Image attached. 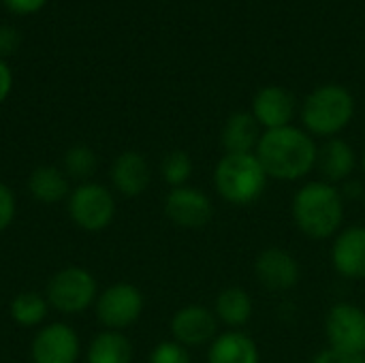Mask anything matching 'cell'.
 <instances>
[{
    "mask_svg": "<svg viewBox=\"0 0 365 363\" xmlns=\"http://www.w3.org/2000/svg\"><path fill=\"white\" fill-rule=\"evenodd\" d=\"M255 154L269 180L302 182L317 169L319 145L308 131L291 124L263 131Z\"/></svg>",
    "mask_w": 365,
    "mask_h": 363,
    "instance_id": "6da1fadb",
    "label": "cell"
},
{
    "mask_svg": "<svg viewBox=\"0 0 365 363\" xmlns=\"http://www.w3.org/2000/svg\"><path fill=\"white\" fill-rule=\"evenodd\" d=\"M291 216L304 237L312 242H327L344 227L346 201L340 186L325 180H310L295 190Z\"/></svg>",
    "mask_w": 365,
    "mask_h": 363,
    "instance_id": "7a4b0ae2",
    "label": "cell"
},
{
    "mask_svg": "<svg viewBox=\"0 0 365 363\" xmlns=\"http://www.w3.org/2000/svg\"><path fill=\"white\" fill-rule=\"evenodd\" d=\"M267 173L257 154H222L214 167L212 184L216 195L237 208L257 203L267 190Z\"/></svg>",
    "mask_w": 365,
    "mask_h": 363,
    "instance_id": "3957f363",
    "label": "cell"
},
{
    "mask_svg": "<svg viewBox=\"0 0 365 363\" xmlns=\"http://www.w3.org/2000/svg\"><path fill=\"white\" fill-rule=\"evenodd\" d=\"M355 116L353 94L338 83H325L312 90L302 105L304 131L312 137L331 139L338 137Z\"/></svg>",
    "mask_w": 365,
    "mask_h": 363,
    "instance_id": "277c9868",
    "label": "cell"
},
{
    "mask_svg": "<svg viewBox=\"0 0 365 363\" xmlns=\"http://www.w3.org/2000/svg\"><path fill=\"white\" fill-rule=\"evenodd\" d=\"M98 293V282L92 276V272L79 265L58 270L49 278L45 289L49 308L66 317H75L86 312L88 308H94Z\"/></svg>",
    "mask_w": 365,
    "mask_h": 363,
    "instance_id": "5b68a950",
    "label": "cell"
},
{
    "mask_svg": "<svg viewBox=\"0 0 365 363\" xmlns=\"http://www.w3.org/2000/svg\"><path fill=\"white\" fill-rule=\"evenodd\" d=\"M115 197L113 193L98 182H79L68 199L66 212L73 225L86 233H101L105 231L115 218Z\"/></svg>",
    "mask_w": 365,
    "mask_h": 363,
    "instance_id": "8992f818",
    "label": "cell"
},
{
    "mask_svg": "<svg viewBox=\"0 0 365 363\" xmlns=\"http://www.w3.org/2000/svg\"><path fill=\"white\" fill-rule=\"evenodd\" d=\"M143 308L145 300L139 287L130 282H113L98 293L94 315L105 329L124 332L141 319Z\"/></svg>",
    "mask_w": 365,
    "mask_h": 363,
    "instance_id": "52a82bcc",
    "label": "cell"
},
{
    "mask_svg": "<svg viewBox=\"0 0 365 363\" xmlns=\"http://www.w3.org/2000/svg\"><path fill=\"white\" fill-rule=\"evenodd\" d=\"M327 347L346 355L365 357V310L353 302H338L325 315Z\"/></svg>",
    "mask_w": 365,
    "mask_h": 363,
    "instance_id": "ba28073f",
    "label": "cell"
},
{
    "mask_svg": "<svg viewBox=\"0 0 365 363\" xmlns=\"http://www.w3.org/2000/svg\"><path fill=\"white\" fill-rule=\"evenodd\" d=\"M163 208L169 223L186 231L205 229L214 218V203L210 195L190 184L171 188L165 197Z\"/></svg>",
    "mask_w": 365,
    "mask_h": 363,
    "instance_id": "9c48e42d",
    "label": "cell"
},
{
    "mask_svg": "<svg viewBox=\"0 0 365 363\" xmlns=\"http://www.w3.org/2000/svg\"><path fill=\"white\" fill-rule=\"evenodd\" d=\"M169 332H171V340L180 342L190 351V349L210 347L214 338L220 334V323L212 308L203 304H186L173 312Z\"/></svg>",
    "mask_w": 365,
    "mask_h": 363,
    "instance_id": "30bf717a",
    "label": "cell"
},
{
    "mask_svg": "<svg viewBox=\"0 0 365 363\" xmlns=\"http://www.w3.org/2000/svg\"><path fill=\"white\" fill-rule=\"evenodd\" d=\"M252 272H255V280L272 293H287L295 289L302 280L299 261L291 250L280 246L263 248L255 259Z\"/></svg>",
    "mask_w": 365,
    "mask_h": 363,
    "instance_id": "8fae6325",
    "label": "cell"
},
{
    "mask_svg": "<svg viewBox=\"0 0 365 363\" xmlns=\"http://www.w3.org/2000/svg\"><path fill=\"white\" fill-rule=\"evenodd\" d=\"M81 357V340L66 323H47L36 329L30 344L32 363H77Z\"/></svg>",
    "mask_w": 365,
    "mask_h": 363,
    "instance_id": "7c38bea8",
    "label": "cell"
},
{
    "mask_svg": "<svg viewBox=\"0 0 365 363\" xmlns=\"http://www.w3.org/2000/svg\"><path fill=\"white\" fill-rule=\"evenodd\" d=\"M329 261L334 272L351 282L365 280V225H346L331 240Z\"/></svg>",
    "mask_w": 365,
    "mask_h": 363,
    "instance_id": "4fadbf2b",
    "label": "cell"
},
{
    "mask_svg": "<svg viewBox=\"0 0 365 363\" xmlns=\"http://www.w3.org/2000/svg\"><path fill=\"white\" fill-rule=\"evenodd\" d=\"M295 113L297 101L282 86H265L252 98V116L263 131L291 126Z\"/></svg>",
    "mask_w": 365,
    "mask_h": 363,
    "instance_id": "5bb4252c",
    "label": "cell"
},
{
    "mask_svg": "<svg viewBox=\"0 0 365 363\" xmlns=\"http://www.w3.org/2000/svg\"><path fill=\"white\" fill-rule=\"evenodd\" d=\"M111 186L118 195L135 199L141 197L152 182V169L148 158L137 150H126L118 154L109 169Z\"/></svg>",
    "mask_w": 365,
    "mask_h": 363,
    "instance_id": "9a60e30c",
    "label": "cell"
},
{
    "mask_svg": "<svg viewBox=\"0 0 365 363\" xmlns=\"http://www.w3.org/2000/svg\"><path fill=\"white\" fill-rule=\"evenodd\" d=\"M355 169H357V152L346 139L331 137L319 145L317 171L321 173V180L340 186L353 178Z\"/></svg>",
    "mask_w": 365,
    "mask_h": 363,
    "instance_id": "2e32d148",
    "label": "cell"
},
{
    "mask_svg": "<svg viewBox=\"0 0 365 363\" xmlns=\"http://www.w3.org/2000/svg\"><path fill=\"white\" fill-rule=\"evenodd\" d=\"M207 363H261V351L244 329H227L207 347Z\"/></svg>",
    "mask_w": 365,
    "mask_h": 363,
    "instance_id": "e0dca14e",
    "label": "cell"
},
{
    "mask_svg": "<svg viewBox=\"0 0 365 363\" xmlns=\"http://www.w3.org/2000/svg\"><path fill=\"white\" fill-rule=\"evenodd\" d=\"M263 128L255 120L252 111L231 113L220 131V145L225 154H252L259 145Z\"/></svg>",
    "mask_w": 365,
    "mask_h": 363,
    "instance_id": "ac0fdd59",
    "label": "cell"
},
{
    "mask_svg": "<svg viewBox=\"0 0 365 363\" xmlns=\"http://www.w3.org/2000/svg\"><path fill=\"white\" fill-rule=\"evenodd\" d=\"M214 315L227 329H244L255 315V302L244 287H225L214 302Z\"/></svg>",
    "mask_w": 365,
    "mask_h": 363,
    "instance_id": "d6986e66",
    "label": "cell"
},
{
    "mask_svg": "<svg viewBox=\"0 0 365 363\" xmlns=\"http://www.w3.org/2000/svg\"><path fill=\"white\" fill-rule=\"evenodd\" d=\"M26 188L30 193V197L38 203L45 205H53L60 203L64 199H68L71 195V186H68V178L60 167H51V165H41L36 167L26 182Z\"/></svg>",
    "mask_w": 365,
    "mask_h": 363,
    "instance_id": "ffe728a7",
    "label": "cell"
},
{
    "mask_svg": "<svg viewBox=\"0 0 365 363\" xmlns=\"http://www.w3.org/2000/svg\"><path fill=\"white\" fill-rule=\"evenodd\" d=\"M133 344L124 332L103 329L90 340L86 363H133Z\"/></svg>",
    "mask_w": 365,
    "mask_h": 363,
    "instance_id": "44dd1931",
    "label": "cell"
},
{
    "mask_svg": "<svg viewBox=\"0 0 365 363\" xmlns=\"http://www.w3.org/2000/svg\"><path fill=\"white\" fill-rule=\"evenodd\" d=\"M9 315L13 319V323H17L19 327H43L45 319L49 315V302L45 295L41 293H32V291H21L17 293L11 304H9Z\"/></svg>",
    "mask_w": 365,
    "mask_h": 363,
    "instance_id": "7402d4cb",
    "label": "cell"
},
{
    "mask_svg": "<svg viewBox=\"0 0 365 363\" xmlns=\"http://www.w3.org/2000/svg\"><path fill=\"white\" fill-rule=\"evenodd\" d=\"M96 152L86 143L71 145L62 156V171L66 173V178H75L79 182H90L96 171Z\"/></svg>",
    "mask_w": 365,
    "mask_h": 363,
    "instance_id": "603a6c76",
    "label": "cell"
},
{
    "mask_svg": "<svg viewBox=\"0 0 365 363\" xmlns=\"http://www.w3.org/2000/svg\"><path fill=\"white\" fill-rule=\"evenodd\" d=\"M192 171H195V163L186 150H171L160 160V178L169 188L186 186L188 180L192 178Z\"/></svg>",
    "mask_w": 365,
    "mask_h": 363,
    "instance_id": "cb8c5ba5",
    "label": "cell"
},
{
    "mask_svg": "<svg viewBox=\"0 0 365 363\" xmlns=\"http://www.w3.org/2000/svg\"><path fill=\"white\" fill-rule=\"evenodd\" d=\"M148 363H192L190 351L175 340H163L152 351Z\"/></svg>",
    "mask_w": 365,
    "mask_h": 363,
    "instance_id": "d4e9b609",
    "label": "cell"
},
{
    "mask_svg": "<svg viewBox=\"0 0 365 363\" xmlns=\"http://www.w3.org/2000/svg\"><path fill=\"white\" fill-rule=\"evenodd\" d=\"M17 214V199L15 193L11 190V186H6L4 182H0V233L6 231Z\"/></svg>",
    "mask_w": 365,
    "mask_h": 363,
    "instance_id": "484cf974",
    "label": "cell"
},
{
    "mask_svg": "<svg viewBox=\"0 0 365 363\" xmlns=\"http://www.w3.org/2000/svg\"><path fill=\"white\" fill-rule=\"evenodd\" d=\"M2 4L15 15H32L41 11L47 4V0H2Z\"/></svg>",
    "mask_w": 365,
    "mask_h": 363,
    "instance_id": "4316f807",
    "label": "cell"
},
{
    "mask_svg": "<svg viewBox=\"0 0 365 363\" xmlns=\"http://www.w3.org/2000/svg\"><path fill=\"white\" fill-rule=\"evenodd\" d=\"M364 357H355V355H346V353H340V351H334V349H323L321 353H317L310 363H361Z\"/></svg>",
    "mask_w": 365,
    "mask_h": 363,
    "instance_id": "83f0119b",
    "label": "cell"
},
{
    "mask_svg": "<svg viewBox=\"0 0 365 363\" xmlns=\"http://www.w3.org/2000/svg\"><path fill=\"white\" fill-rule=\"evenodd\" d=\"M17 45H19V34L11 26H0V58L13 53Z\"/></svg>",
    "mask_w": 365,
    "mask_h": 363,
    "instance_id": "f1b7e54d",
    "label": "cell"
},
{
    "mask_svg": "<svg viewBox=\"0 0 365 363\" xmlns=\"http://www.w3.org/2000/svg\"><path fill=\"white\" fill-rule=\"evenodd\" d=\"M340 193H342L344 201H361L365 195L364 182L351 178V180H346L344 184H340Z\"/></svg>",
    "mask_w": 365,
    "mask_h": 363,
    "instance_id": "f546056e",
    "label": "cell"
},
{
    "mask_svg": "<svg viewBox=\"0 0 365 363\" xmlns=\"http://www.w3.org/2000/svg\"><path fill=\"white\" fill-rule=\"evenodd\" d=\"M11 90H13V71H11V66L0 58V105L9 98Z\"/></svg>",
    "mask_w": 365,
    "mask_h": 363,
    "instance_id": "4dcf8cb0",
    "label": "cell"
},
{
    "mask_svg": "<svg viewBox=\"0 0 365 363\" xmlns=\"http://www.w3.org/2000/svg\"><path fill=\"white\" fill-rule=\"evenodd\" d=\"M359 167H361V171H364V178H365V150H364V154H361V160H359Z\"/></svg>",
    "mask_w": 365,
    "mask_h": 363,
    "instance_id": "1f68e13d",
    "label": "cell"
},
{
    "mask_svg": "<svg viewBox=\"0 0 365 363\" xmlns=\"http://www.w3.org/2000/svg\"><path fill=\"white\" fill-rule=\"evenodd\" d=\"M361 203H364V205H365V195H364V199H361Z\"/></svg>",
    "mask_w": 365,
    "mask_h": 363,
    "instance_id": "d6a6232c",
    "label": "cell"
},
{
    "mask_svg": "<svg viewBox=\"0 0 365 363\" xmlns=\"http://www.w3.org/2000/svg\"><path fill=\"white\" fill-rule=\"evenodd\" d=\"M361 363H365V357H364V359H361Z\"/></svg>",
    "mask_w": 365,
    "mask_h": 363,
    "instance_id": "836d02e7",
    "label": "cell"
}]
</instances>
